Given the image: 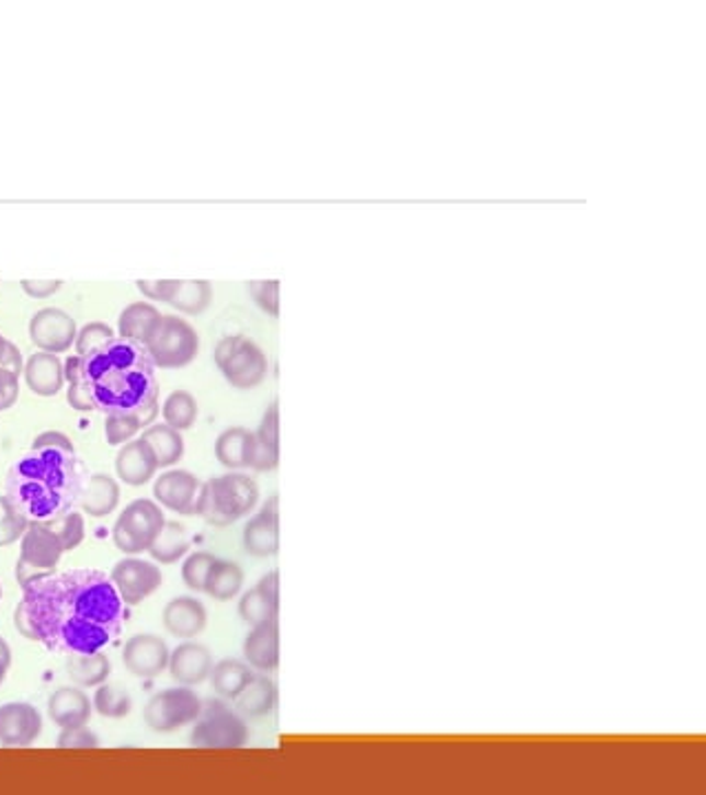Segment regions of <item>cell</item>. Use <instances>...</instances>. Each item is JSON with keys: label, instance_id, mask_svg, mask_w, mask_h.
Returning a JSON list of instances; mask_svg holds the SVG:
<instances>
[{"label": "cell", "instance_id": "cell-1", "mask_svg": "<svg viewBox=\"0 0 706 795\" xmlns=\"http://www.w3.org/2000/svg\"><path fill=\"white\" fill-rule=\"evenodd\" d=\"M125 603L100 570L54 572L23 590L14 625L54 654H93L123 634Z\"/></svg>", "mask_w": 706, "mask_h": 795}, {"label": "cell", "instance_id": "cell-2", "mask_svg": "<svg viewBox=\"0 0 706 795\" xmlns=\"http://www.w3.org/2000/svg\"><path fill=\"white\" fill-rule=\"evenodd\" d=\"M65 382H78L102 414L138 417L149 425L158 417L160 386L147 349L125 337H113L95 351L65 362Z\"/></svg>", "mask_w": 706, "mask_h": 795}, {"label": "cell", "instance_id": "cell-3", "mask_svg": "<svg viewBox=\"0 0 706 795\" xmlns=\"http://www.w3.org/2000/svg\"><path fill=\"white\" fill-rule=\"evenodd\" d=\"M87 479L76 450L32 447L10 468L5 497L30 523H54L78 506Z\"/></svg>", "mask_w": 706, "mask_h": 795}, {"label": "cell", "instance_id": "cell-4", "mask_svg": "<svg viewBox=\"0 0 706 795\" xmlns=\"http://www.w3.org/2000/svg\"><path fill=\"white\" fill-rule=\"evenodd\" d=\"M260 503V488L253 477L230 470L228 475L213 477L202 484L197 495L195 514L208 525L228 527L249 516Z\"/></svg>", "mask_w": 706, "mask_h": 795}, {"label": "cell", "instance_id": "cell-5", "mask_svg": "<svg viewBox=\"0 0 706 795\" xmlns=\"http://www.w3.org/2000/svg\"><path fill=\"white\" fill-rule=\"evenodd\" d=\"M215 364L224 379L240 390L258 388L269 375L266 353L244 334H228L215 349Z\"/></svg>", "mask_w": 706, "mask_h": 795}, {"label": "cell", "instance_id": "cell-6", "mask_svg": "<svg viewBox=\"0 0 706 795\" xmlns=\"http://www.w3.org/2000/svg\"><path fill=\"white\" fill-rule=\"evenodd\" d=\"M251 740L247 720L228 707L224 699L202 705L189 742L197 749H242Z\"/></svg>", "mask_w": 706, "mask_h": 795}, {"label": "cell", "instance_id": "cell-7", "mask_svg": "<svg viewBox=\"0 0 706 795\" xmlns=\"http://www.w3.org/2000/svg\"><path fill=\"white\" fill-rule=\"evenodd\" d=\"M147 353L156 368L178 371L195 362L200 353V334L178 315H162L158 328L147 342Z\"/></svg>", "mask_w": 706, "mask_h": 795}, {"label": "cell", "instance_id": "cell-8", "mask_svg": "<svg viewBox=\"0 0 706 795\" xmlns=\"http://www.w3.org/2000/svg\"><path fill=\"white\" fill-rule=\"evenodd\" d=\"M65 549L47 523H30L27 532L21 538V558L16 565V581L25 590L34 581H41L56 572Z\"/></svg>", "mask_w": 706, "mask_h": 795}, {"label": "cell", "instance_id": "cell-9", "mask_svg": "<svg viewBox=\"0 0 706 795\" xmlns=\"http://www.w3.org/2000/svg\"><path fill=\"white\" fill-rule=\"evenodd\" d=\"M164 512L151 499L132 501L113 525V545L125 554L149 552L164 527Z\"/></svg>", "mask_w": 706, "mask_h": 795}, {"label": "cell", "instance_id": "cell-10", "mask_svg": "<svg viewBox=\"0 0 706 795\" xmlns=\"http://www.w3.org/2000/svg\"><path fill=\"white\" fill-rule=\"evenodd\" d=\"M202 699L186 685L162 690L147 703L145 723L153 731L169 734L193 725L202 712Z\"/></svg>", "mask_w": 706, "mask_h": 795}, {"label": "cell", "instance_id": "cell-11", "mask_svg": "<svg viewBox=\"0 0 706 795\" xmlns=\"http://www.w3.org/2000/svg\"><path fill=\"white\" fill-rule=\"evenodd\" d=\"M109 579L115 586L117 594H121L123 603L129 607L140 605L162 586L160 567L143 558H123L113 567Z\"/></svg>", "mask_w": 706, "mask_h": 795}, {"label": "cell", "instance_id": "cell-12", "mask_svg": "<svg viewBox=\"0 0 706 795\" xmlns=\"http://www.w3.org/2000/svg\"><path fill=\"white\" fill-rule=\"evenodd\" d=\"M78 326L73 317L60 308H43L30 321L32 342L43 353H65L76 344Z\"/></svg>", "mask_w": 706, "mask_h": 795}, {"label": "cell", "instance_id": "cell-13", "mask_svg": "<svg viewBox=\"0 0 706 795\" xmlns=\"http://www.w3.org/2000/svg\"><path fill=\"white\" fill-rule=\"evenodd\" d=\"M43 731V716L30 703L0 705V745L30 747Z\"/></svg>", "mask_w": 706, "mask_h": 795}, {"label": "cell", "instance_id": "cell-14", "mask_svg": "<svg viewBox=\"0 0 706 795\" xmlns=\"http://www.w3.org/2000/svg\"><path fill=\"white\" fill-rule=\"evenodd\" d=\"M280 499L271 497L264 508L249 519L242 532L244 549L255 558H271L280 552Z\"/></svg>", "mask_w": 706, "mask_h": 795}, {"label": "cell", "instance_id": "cell-15", "mask_svg": "<svg viewBox=\"0 0 706 795\" xmlns=\"http://www.w3.org/2000/svg\"><path fill=\"white\" fill-rule=\"evenodd\" d=\"M169 645L156 634H138L123 649L125 667L138 678H156L169 667Z\"/></svg>", "mask_w": 706, "mask_h": 795}, {"label": "cell", "instance_id": "cell-16", "mask_svg": "<svg viewBox=\"0 0 706 795\" xmlns=\"http://www.w3.org/2000/svg\"><path fill=\"white\" fill-rule=\"evenodd\" d=\"M200 479L186 470H169L164 473L156 486H153V497L158 499L160 506L182 514V516H193L195 508H197V495H200Z\"/></svg>", "mask_w": 706, "mask_h": 795}, {"label": "cell", "instance_id": "cell-17", "mask_svg": "<svg viewBox=\"0 0 706 795\" xmlns=\"http://www.w3.org/2000/svg\"><path fill=\"white\" fill-rule=\"evenodd\" d=\"M240 618L251 627L277 621L280 616V572H266L255 588L242 594L238 605Z\"/></svg>", "mask_w": 706, "mask_h": 795}, {"label": "cell", "instance_id": "cell-18", "mask_svg": "<svg viewBox=\"0 0 706 795\" xmlns=\"http://www.w3.org/2000/svg\"><path fill=\"white\" fill-rule=\"evenodd\" d=\"M213 665L215 662H213V654L208 651V647L193 643V640H186L180 647H175L169 658V671H171L173 680L186 688L202 685L204 680H208Z\"/></svg>", "mask_w": 706, "mask_h": 795}, {"label": "cell", "instance_id": "cell-19", "mask_svg": "<svg viewBox=\"0 0 706 795\" xmlns=\"http://www.w3.org/2000/svg\"><path fill=\"white\" fill-rule=\"evenodd\" d=\"M158 470V459L149 443L140 436L134 441H127V445L117 452L115 457V473L132 488H143L147 481L153 479Z\"/></svg>", "mask_w": 706, "mask_h": 795}, {"label": "cell", "instance_id": "cell-20", "mask_svg": "<svg viewBox=\"0 0 706 795\" xmlns=\"http://www.w3.org/2000/svg\"><path fill=\"white\" fill-rule=\"evenodd\" d=\"M206 621H208L206 607L195 597H178V599L169 601L162 612L164 629L171 636L182 638V640H191L197 634H202L206 627Z\"/></svg>", "mask_w": 706, "mask_h": 795}, {"label": "cell", "instance_id": "cell-21", "mask_svg": "<svg viewBox=\"0 0 706 795\" xmlns=\"http://www.w3.org/2000/svg\"><path fill=\"white\" fill-rule=\"evenodd\" d=\"M244 660L260 673H271L280 667V623L255 625L244 640Z\"/></svg>", "mask_w": 706, "mask_h": 795}, {"label": "cell", "instance_id": "cell-22", "mask_svg": "<svg viewBox=\"0 0 706 795\" xmlns=\"http://www.w3.org/2000/svg\"><path fill=\"white\" fill-rule=\"evenodd\" d=\"M255 452V432L249 428H228L215 441V457L228 470H251Z\"/></svg>", "mask_w": 706, "mask_h": 795}, {"label": "cell", "instance_id": "cell-23", "mask_svg": "<svg viewBox=\"0 0 706 795\" xmlns=\"http://www.w3.org/2000/svg\"><path fill=\"white\" fill-rule=\"evenodd\" d=\"M280 466V401H273L260 428L255 430V452L251 470L255 473H273Z\"/></svg>", "mask_w": 706, "mask_h": 795}, {"label": "cell", "instance_id": "cell-24", "mask_svg": "<svg viewBox=\"0 0 706 795\" xmlns=\"http://www.w3.org/2000/svg\"><path fill=\"white\" fill-rule=\"evenodd\" d=\"M280 701L277 685L266 673H255L244 692L235 699V712L244 720H260L275 712Z\"/></svg>", "mask_w": 706, "mask_h": 795}, {"label": "cell", "instance_id": "cell-25", "mask_svg": "<svg viewBox=\"0 0 706 795\" xmlns=\"http://www.w3.org/2000/svg\"><path fill=\"white\" fill-rule=\"evenodd\" d=\"M91 709H93L91 699L80 688H60L58 692L52 694L47 705L49 718L60 729L87 725L91 718Z\"/></svg>", "mask_w": 706, "mask_h": 795}, {"label": "cell", "instance_id": "cell-26", "mask_svg": "<svg viewBox=\"0 0 706 795\" xmlns=\"http://www.w3.org/2000/svg\"><path fill=\"white\" fill-rule=\"evenodd\" d=\"M23 373L30 390L38 397H54L65 384V364L58 360V355L52 353L41 351L32 355Z\"/></svg>", "mask_w": 706, "mask_h": 795}, {"label": "cell", "instance_id": "cell-27", "mask_svg": "<svg viewBox=\"0 0 706 795\" xmlns=\"http://www.w3.org/2000/svg\"><path fill=\"white\" fill-rule=\"evenodd\" d=\"M255 675L253 667L247 660L240 658H224L217 665H213L210 671V685L215 690V694L224 701H235L238 699L244 688L251 683Z\"/></svg>", "mask_w": 706, "mask_h": 795}, {"label": "cell", "instance_id": "cell-28", "mask_svg": "<svg viewBox=\"0 0 706 795\" xmlns=\"http://www.w3.org/2000/svg\"><path fill=\"white\" fill-rule=\"evenodd\" d=\"M160 319H162V313L153 304L134 302L123 310L121 319H117V330H121V337L147 347Z\"/></svg>", "mask_w": 706, "mask_h": 795}, {"label": "cell", "instance_id": "cell-29", "mask_svg": "<svg viewBox=\"0 0 706 795\" xmlns=\"http://www.w3.org/2000/svg\"><path fill=\"white\" fill-rule=\"evenodd\" d=\"M78 503L89 516H109L117 508V503H121V488H117L115 479H111L109 475H91Z\"/></svg>", "mask_w": 706, "mask_h": 795}, {"label": "cell", "instance_id": "cell-30", "mask_svg": "<svg viewBox=\"0 0 706 795\" xmlns=\"http://www.w3.org/2000/svg\"><path fill=\"white\" fill-rule=\"evenodd\" d=\"M244 588V572L242 567L235 560H226V558H215L208 579H206V588L204 594H208L210 599L226 603L238 597Z\"/></svg>", "mask_w": 706, "mask_h": 795}, {"label": "cell", "instance_id": "cell-31", "mask_svg": "<svg viewBox=\"0 0 706 795\" xmlns=\"http://www.w3.org/2000/svg\"><path fill=\"white\" fill-rule=\"evenodd\" d=\"M143 439L153 450L156 459H158V468H171L178 462H182V457H184V439H182L180 430H175V428H171L167 423H156V425L145 430Z\"/></svg>", "mask_w": 706, "mask_h": 795}, {"label": "cell", "instance_id": "cell-32", "mask_svg": "<svg viewBox=\"0 0 706 795\" xmlns=\"http://www.w3.org/2000/svg\"><path fill=\"white\" fill-rule=\"evenodd\" d=\"M67 673L80 688H98L106 683V678L111 673V662L102 651L69 654Z\"/></svg>", "mask_w": 706, "mask_h": 795}, {"label": "cell", "instance_id": "cell-33", "mask_svg": "<svg viewBox=\"0 0 706 795\" xmlns=\"http://www.w3.org/2000/svg\"><path fill=\"white\" fill-rule=\"evenodd\" d=\"M191 547V536L186 532V527L182 523L175 521H167L160 536L153 541V545L149 547V554L164 565H173L180 558L186 556Z\"/></svg>", "mask_w": 706, "mask_h": 795}, {"label": "cell", "instance_id": "cell-34", "mask_svg": "<svg viewBox=\"0 0 706 795\" xmlns=\"http://www.w3.org/2000/svg\"><path fill=\"white\" fill-rule=\"evenodd\" d=\"M213 302V286L206 280H180L171 306L184 315H202Z\"/></svg>", "mask_w": 706, "mask_h": 795}, {"label": "cell", "instance_id": "cell-35", "mask_svg": "<svg viewBox=\"0 0 706 795\" xmlns=\"http://www.w3.org/2000/svg\"><path fill=\"white\" fill-rule=\"evenodd\" d=\"M164 423L175 430H189L197 421V401L186 390H175L164 401Z\"/></svg>", "mask_w": 706, "mask_h": 795}, {"label": "cell", "instance_id": "cell-36", "mask_svg": "<svg viewBox=\"0 0 706 795\" xmlns=\"http://www.w3.org/2000/svg\"><path fill=\"white\" fill-rule=\"evenodd\" d=\"M93 707L104 718L121 720V718L129 716V712H132V696L123 690L102 683V685H98V690L93 694Z\"/></svg>", "mask_w": 706, "mask_h": 795}, {"label": "cell", "instance_id": "cell-37", "mask_svg": "<svg viewBox=\"0 0 706 795\" xmlns=\"http://www.w3.org/2000/svg\"><path fill=\"white\" fill-rule=\"evenodd\" d=\"M215 554L210 552H193L184 558V565H182V581L189 590L193 592H204L206 588V579H208V572L210 567L215 563Z\"/></svg>", "mask_w": 706, "mask_h": 795}, {"label": "cell", "instance_id": "cell-38", "mask_svg": "<svg viewBox=\"0 0 706 795\" xmlns=\"http://www.w3.org/2000/svg\"><path fill=\"white\" fill-rule=\"evenodd\" d=\"M30 521L12 506L8 497H0V547H8L23 538Z\"/></svg>", "mask_w": 706, "mask_h": 795}, {"label": "cell", "instance_id": "cell-39", "mask_svg": "<svg viewBox=\"0 0 706 795\" xmlns=\"http://www.w3.org/2000/svg\"><path fill=\"white\" fill-rule=\"evenodd\" d=\"M143 428H147V425L138 417L109 414L104 419V434H106V443L109 445H121V443L132 441V436L138 434Z\"/></svg>", "mask_w": 706, "mask_h": 795}, {"label": "cell", "instance_id": "cell-40", "mask_svg": "<svg viewBox=\"0 0 706 795\" xmlns=\"http://www.w3.org/2000/svg\"><path fill=\"white\" fill-rule=\"evenodd\" d=\"M115 337L113 328L104 321H91L87 326H82L76 334V351H78V357L95 351L98 347L111 342V339Z\"/></svg>", "mask_w": 706, "mask_h": 795}, {"label": "cell", "instance_id": "cell-41", "mask_svg": "<svg viewBox=\"0 0 706 795\" xmlns=\"http://www.w3.org/2000/svg\"><path fill=\"white\" fill-rule=\"evenodd\" d=\"M54 527V532L58 534L60 543H62V549L65 552H71L76 549L82 541H84V519L80 512H69L65 514L62 519L54 521V523H47Z\"/></svg>", "mask_w": 706, "mask_h": 795}, {"label": "cell", "instance_id": "cell-42", "mask_svg": "<svg viewBox=\"0 0 706 795\" xmlns=\"http://www.w3.org/2000/svg\"><path fill=\"white\" fill-rule=\"evenodd\" d=\"M251 297L253 302L271 317H280V282L277 280H269V282H251L249 284Z\"/></svg>", "mask_w": 706, "mask_h": 795}, {"label": "cell", "instance_id": "cell-43", "mask_svg": "<svg viewBox=\"0 0 706 795\" xmlns=\"http://www.w3.org/2000/svg\"><path fill=\"white\" fill-rule=\"evenodd\" d=\"M56 745L60 749H93L100 745V740L91 729H87V725H78L62 729Z\"/></svg>", "mask_w": 706, "mask_h": 795}, {"label": "cell", "instance_id": "cell-44", "mask_svg": "<svg viewBox=\"0 0 706 795\" xmlns=\"http://www.w3.org/2000/svg\"><path fill=\"white\" fill-rule=\"evenodd\" d=\"M180 280H140L138 288L143 295H147L153 302H164L169 304L175 288H178Z\"/></svg>", "mask_w": 706, "mask_h": 795}, {"label": "cell", "instance_id": "cell-45", "mask_svg": "<svg viewBox=\"0 0 706 795\" xmlns=\"http://www.w3.org/2000/svg\"><path fill=\"white\" fill-rule=\"evenodd\" d=\"M19 390H21L19 375H14V373H10L5 368H0V410H8V408H12L16 404Z\"/></svg>", "mask_w": 706, "mask_h": 795}, {"label": "cell", "instance_id": "cell-46", "mask_svg": "<svg viewBox=\"0 0 706 795\" xmlns=\"http://www.w3.org/2000/svg\"><path fill=\"white\" fill-rule=\"evenodd\" d=\"M21 286L30 297L47 299V297H52L54 293L60 291L62 282H58V280H25V282H21Z\"/></svg>", "mask_w": 706, "mask_h": 795}, {"label": "cell", "instance_id": "cell-47", "mask_svg": "<svg viewBox=\"0 0 706 795\" xmlns=\"http://www.w3.org/2000/svg\"><path fill=\"white\" fill-rule=\"evenodd\" d=\"M32 447H34V450H36V447H62V450H76V447H73V443H71V439H69L67 434H62V432H56V430H49V432L38 434V436L34 439Z\"/></svg>", "mask_w": 706, "mask_h": 795}, {"label": "cell", "instance_id": "cell-48", "mask_svg": "<svg viewBox=\"0 0 706 795\" xmlns=\"http://www.w3.org/2000/svg\"><path fill=\"white\" fill-rule=\"evenodd\" d=\"M0 368H5V371H10V373H14V375L21 377V373L25 371V362H23V355H21V351H19L16 344L8 342V349H5L3 362H0Z\"/></svg>", "mask_w": 706, "mask_h": 795}, {"label": "cell", "instance_id": "cell-49", "mask_svg": "<svg viewBox=\"0 0 706 795\" xmlns=\"http://www.w3.org/2000/svg\"><path fill=\"white\" fill-rule=\"evenodd\" d=\"M67 401H69V406H71L73 410H78V412H91V410H93L91 401L87 399V395H84V390L80 388V384H78V382H69Z\"/></svg>", "mask_w": 706, "mask_h": 795}, {"label": "cell", "instance_id": "cell-50", "mask_svg": "<svg viewBox=\"0 0 706 795\" xmlns=\"http://www.w3.org/2000/svg\"><path fill=\"white\" fill-rule=\"evenodd\" d=\"M0 660H3L5 665L12 667V649H10V645L3 638H0Z\"/></svg>", "mask_w": 706, "mask_h": 795}, {"label": "cell", "instance_id": "cell-51", "mask_svg": "<svg viewBox=\"0 0 706 795\" xmlns=\"http://www.w3.org/2000/svg\"><path fill=\"white\" fill-rule=\"evenodd\" d=\"M8 671H10V665H5L3 660H0V685H3V683H5V678H8Z\"/></svg>", "mask_w": 706, "mask_h": 795}, {"label": "cell", "instance_id": "cell-52", "mask_svg": "<svg viewBox=\"0 0 706 795\" xmlns=\"http://www.w3.org/2000/svg\"><path fill=\"white\" fill-rule=\"evenodd\" d=\"M8 342L10 339H5L3 334H0V362H3V355H5V349H8Z\"/></svg>", "mask_w": 706, "mask_h": 795}, {"label": "cell", "instance_id": "cell-53", "mask_svg": "<svg viewBox=\"0 0 706 795\" xmlns=\"http://www.w3.org/2000/svg\"><path fill=\"white\" fill-rule=\"evenodd\" d=\"M0 597H3V588H0Z\"/></svg>", "mask_w": 706, "mask_h": 795}]
</instances>
